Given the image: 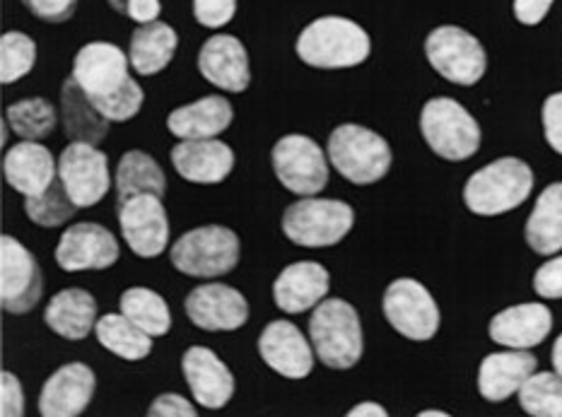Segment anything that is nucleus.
<instances>
[{
    "instance_id": "9d476101",
    "label": "nucleus",
    "mask_w": 562,
    "mask_h": 417,
    "mask_svg": "<svg viewBox=\"0 0 562 417\" xmlns=\"http://www.w3.org/2000/svg\"><path fill=\"white\" fill-rule=\"evenodd\" d=\"M271 162L278 181L297 195H316L326 189L328 183V162L319 143L310 136H292L280 138L273 145Z\"/></svg>"
},
{
    "instance_id": "f704fd0d",
    "label": "nucleus",
    "mask_w": 562,
    "mask_h": 417,
    "mask_svg": "<svg viewBox=\"0 0 562 417\" xmlns=\"http://www.w3.org/2000/svg\"><path fill=\"white\" fill-rule=\"evenodd\" d=\"M80 207L72 203L68 195L64 181L56 177V181L48 187L44 193L36 195H24V213L32 219L34 225L54 229L70 223L72 217L78 215Z\"/></svg>"
},
{
    "instance_id": "4468645a",
    "label": "nucleus",
    "mask_w": 562,
    "mask_h": 417,
    "mask_svg": "<svg viewBox=\"0 0 562 417\" xmlns=\"http://www.w3.org/2000/svg\"><path fill=\"white\" fill-rule=\"evenodd\" d=\"M121 256L116 237L97 223H78L68 227L56 247V263L68 273L106 271Z\"/></svg>"
},
{
    "instance_id": "c9c22d12",
    "label": "nucleus",
    "mask_w": 562,
    "mask_h": 417,
    "mask_svg": "<svg viewBox=\"0 0 562 417\" xmlns=\"http://www.w3.org/2000/svg\"><path fill=\"white\" fill-rule=\"evenodd\" d=\"M519 406L531 417H562V376L533 372L519 388Z\"/></svg>"
},
{
    "instance_id": "c03bdc74",
    "label": "nucleus",
    "mask_w": 562,
    "mask_h": 417,
    "mask_svg": "<svg viewBox=\"0 0 562 417\" xmlns=\"http://www.w3.org/2000/svg\"><path fill=\"white\" fill-rule=\"evenodd\" d=\"M543 133L548 145L562 155V92H555L543 102Z\"/></svg>"
},
{
    "instance_id": "6ab92c4d",
    "label": "nucleus",
    "mask_w": 562,
    "mask_h": 417,
    "mask_svg": "<svg viewBox=\"0 0 562 417\" xmlns=\"http://www.w3.org/2000/svg\"><path fill=\"white\" fill-rule=\"evenodd\" d=\"M199 70L207 82L232 94L244 92L251 82L247 46L232 34H215L201 46Z\"/></svg>"
},
{
    "instance_id": "72a5a7b5",
    "label": "nucleus",
    "mask_w": 562,
    "mask_h": 417,
    "mask_svg": "<svg viewBox=\"0 0 562 417\" xmlns=\"http://www.w3.org/2000/svg\"><path fill=\"white\" fill-rule=\"evenodd\" d=\"M5 121L18 138L44 140L54 133L58 124V112L44 97H30V100H20L8 106Z\"/></svg>"
},
{
    "instance_id": "39448f33",
    "label": "nucleus",
    "mask_w": 562,
    "mask_h": 417,
    "mask_svg": "<svg viewBox=\"0 0 562 417\" xmlns=\"http://www.w3.org/2000/svg\"><path fill=\"white\" fill-rule=\"evenodd\" d=\"M420 133L430 150L449 162L471 159L481 147V126L451 97H435L420 112Z\"/></svg>"
},
{
    "instance_id": "20e7f679",
    "label": "nucleus",
    "mask_w": 562,
    "mask_h": 417,
    "mask_svg": "<svg viewBox=\"0 0 562 417\" xmlns=\"http://www.w3.org/2000/svg\"><path fill=\"white\" fill-rule=\"evenodd\" d=\"M326 155L331 165L344 174L350 183L370 187L382 181L391 169V147L379 133L358 126L344 124L328 136Z\"/></svg>"
},
{
    "instance_id": "9b49d317",
    "label": "nucleus",
    "mask_w": 562,
    "mask_h": 417,
    "mask_svg": "<svg viewBox=\"0 0 562 417\" xmlns=\"http://www.w3.org/2000/svg\"><path fill=\"white\" fill-rule=\"evenodd\" d=\"M58 179L64 181L68 195L80 211L92 207L112 189V174H109V159L97 145L70 140L58 157Z\"/></svg>"
},
{
    "instance_id": "58836bf2",
    "label": "nucleus",
    "mask_w": 562,
    "mask_h": 417,
    "mask_svg": "<svg viewBox=\"0 0 562 417\" xmlns=\"http://www.w3.org/2000/svg\"><path fill=\"white\" fill-rule=\"evenodd\" d=\"M237 12V0H193V18L201 27L220 30L232 22Z\"/></svg>"
},
{
    "instance_id": "cd10ccee",
    "label": "nucleus",
    "mask_w": 562,
    "mask_h": 417,
    "mask_svg": "<svg viewBox=\"0 0 562 417\" xmlns=\"http://www.w3.org/2000/svg\"><path fill=\"white\" fill-rule=\"evenodd\" d=\"M179 46V34L175 27H169L167 22H148L140 24L138 30H133L131 44H128V58L131 68L143 78L157 76L162 72L177 54Z\"/></svg>"
},
{
    "instance_id": "6e6552de",
    "label": "nucleus",
    "mask_w": 562,
    "mask_h": 417,
    "mask_svg": "<svg viewBox=\"0 0 562 417\" xmlns=\"http://www.w3.org/2000/svg\"><path fill=\"white\" fill-rule=\"evenodd\" d=\"M425 56L439 76L461 88H471L483 80L487 68L483 44L471 32L454 24H442L430 32L425 40Z\"/></svg>"
},
{
    "instance_id": "4be33fe9",
    "label": "nucleus",
    "mask_w": 562,
    "mask_h": 417,
    "mask_svg": "<svg viewBox=\"0 0 562 417\" xmlns=\"http://www.w3.org/2000/svg\"><path fill=\"white\" fill-rule=\"evenodd\" d=\"M331 278L316 261H300L280 271L273 282V300L280 312L304 314L326 300Z\"/></svg>"
},
{
    "instance_id": "c85d7f7f",
    "label": "nucleus",
    "mask_w": 562,
    "mask_h": 417,
    "mask_svg": "<svg viewBox=\"0 0 562 417\" xmlns=\"http://www.w3.org/2000/svg\"><path fill=\"white\" fill-rule=\"evenodd\" d=\"M60 121H64V131L70 140H82L100 145L112 121L104 119L90 100V94L85 92L78 80L68 76V80L60 88Z\"/></svg>"
},
{
    "instance_id": "a878e982",
    "label": "nucleus",
    "mask_w": 562,
    "mask_h": 417,
    "mask_svg": "<svg viewBox=\"0 0 562 417\" xmlns=\"http://www.w3.org/2000/svg\"><path fill=\"white\" fill-rule=\"evenodd\" d=\"M235 119V109L220 94L201 97L167 116V128L179 140H205L225 133Z\"/></svg>"
},
{
    "instance_id": "423d86ee",
    "label": "nucleus",
    "mask_w": 562,
    "mask_h": 417,
    "mask_svg": "<svg viewBox=\"0 0 562 417\" xmlns=\"http://www.w3.org/2000/svg\"><path fill=\"white\" fill-rule=\"evenodd\" d=\"M352 225H356V211L334 199H302L288 205L283 213V235L307 249L336 247L350 235Z\"/></svg>"
},
{
    "instance_id": "ea45409f",
    "label": "nucleus",
    "mask_w": 562,
    "mask_h": 417,
    "mask_svg": "<svg viewBox=\"0 0 562 417\" xmlns=\"http://www.w3.org/2000/svg\"><path fill=\"white\" fill-rule=\"evenodd\" d=\"M22 3L34 18L52 24L68 22L78 8V0H22Z\"/></svg>"
},
{
    "instance_id": "ddd939ff",
    "label": "nucleus",
    "mask_w": 562,
    "mask_h": 417,
    "mask_svg": "<svg viewBox=\"0 0 562 417\" xmlns=\"http://www.w3.org/2000/svg\"><path fill=\"white\" fill-rule=\"evenodd\" d=\"M44 280L34 256L15 237L0 239V302L8 314H27L42 300Z\"/></svg>"
},
{
    "instance_id": "dca6fc26",
    "label": "nucleus",
    "mask_w": 562,
    "mask_h": 417,
    "mask_svg": "<svg viewBox=\"0 0 562 417\" xmlns=\"http://www.w3.org/2000/svg\"><path fill=\"white\" fill-rule=\"evenodd\" d=\"M259 354L276 374L285 379H304L314 370V348L302 330L285 318L271 322L261 330Z\"/></svg>"
},
{
    "instance_id": "f3484780",
    "label": "nucleus",
    "mask_w": 562,
    "mask_h": 417,
    "mask_svg": "<svg viewBox=\"0 0 562 417\" xmlns=\"http://www.w3.org/2000/svg\"><path fill=\"white\" fill-rule=\"evenodd\" d=\"M181 372L201 408L220 410L235 396V376L213 350L203 346L189 348L181 358Z\"/></svg>"
},
{
    "instance_id": "37998d69",
    "label": "nucleus",
    "mask_w": 562,
    "mask_h": 417,
    "mask_svg": "<svg viewBox=\"0 0 562 417\" xmlns=\"http://www.w3.org/2000/svg\"><path fill=\"white\" fill-rule=\"evenodd\" d=\"M0 415L3 417H22L24 415L22 384L12 372L0 374Z\"/></svg>"
},
{
    "instance_id": "8fccbe9b",
    "label": "nucleus",
    "mask_w": 562,
    "mask_h": 417,
    "mask_svg": "<svg viewBox=\"0 0 562 417\" xmlns=\"http://www.w3.org/2000/svg\"><path fill=\"white\" fill-rule=\"evenodd\" d=\"M420 417H449L445 410H423Z\"/></svg>"
},
{
    "instance_id": "2f4dec72",
    "label": "nucleus",
    "mask_w": 562,
    "mask_h": 417,
    "mask_svg": "<svg viewBox=\"0 0 562 417\" xmlns=\"http://www.w3.org/2000/svg\"><path fill=\"white\" fill-rule=\"evenodd\" d=\"M94 334L97 340L121 360L138 362L153 352V336H148L143 328L133 324L124 312L102 316L94 326Z\"/></svg>"
},
{
    "instance_id": "1a4fd4ad",
    "label": "nucleus",
    "mask_w": 562,
    "mask_h": 417,
    "mask_svg": "<svg viewBox=\"0 0 562 417\" xmlns=\"http://www.w3.org/2000/svg\"><path fill=\"white\" fill-rule=\"evenodd\" d=\"M382 309L396 334L408 340H430L439 330V306L425 285L413 278H398L384 292Z\"/></svg>"
},
{
    "instance_id": "a19ab883",
    "label": "nucleus",
    "mask_w": 562,
    "mask_h": 417,
    "mask_svg": "<svg viewBox=\"0 0 562 417\" xmlns=\"http://www.w3.org/2000/svg\"><path fill=\"white\" fill-rule=\"evenodd\" d=\"M533 290L543 300H562V256H555L536 271Z\"/></svg>"
},
{
    "instance_id": "f03ea898",
    "label": "nucleus",
    "mask_w": 562,
    "mask_h": 417,
    "mask_svg": "<svg viewBox=\"0 0 562 417\" xmlns=\"http://www.w3.org/2000/svg\"><path fill=\"white\" fill-rule=\"evenodd\" d=\"M533 171L517 157H499L467 181L463 203L473 215L495 217L515 211L531 195Z\"/></svg>"
},
{
    "instance_id": "412c9836",
    "label": "nucleus",
    "mask_w": 562,
    "mask_h": 417,
    "mask_svg": "<svg viewBox=\"0 0 562 417\" xmlns=\"http://www.w3.org/2000/svg\"><path fill=\"white\" fill-rule=\"evenodd\" d=\"M553 328V314L543 304H517L509 306V309L499 312L493 316L491 328V340L503 348L512 350H529L541 346V342L551 336Z\"/></svg>"
},
{
    "instance_id": "49530a36",
    "label": "nucleus",
    "mask_w": 562,
    "mask_h": 417,
    "mask_svg": "<svg viewBox=\"0 0 562 417\" xmlns=\"http://www.w3.org/2000/svg\"><path fill=\"white\" fill-rule=\"evenodd\" d=\"M555 0H515V18L517 22L527 24V27H536L546 20L551 12Z\"/></svg>"
},
{
    "instance_id": "473e14b6",
    "label": "nucleus",
    "mask_w": 562,
    "mask_h": 417,
    "mask_svg": "<svg viewBox=\"0 0 562 417\" xmlns=\"http://www.w3.org/2000/svg\"><path fill=\"white\" fill-rule=\"evenodd\" d=\"M121 312L153 338L167 336L172 328V314H169L167 302L148 288H128L121 294Z\"/></svg>"
},
{
    "instance_id": "f8f14e48",
    "label": "nucleus",
    "mask_w": 562,
    "mask_h": 417,
    "mask_svg": "<svg viewBox=\"0 0 562 417\" xmlns=\"http://www.w3.org/2000/svg\"><path fill=\"white\" fill-rule=\"evenodd\" d=\"M119 225L131 251L140 259H157L169 244V217L155 193L133 195L119 205Z\"/></svg>"
},
{
    "instance_id": "bb28decb",
    "label": "nucleus",
    "mask_w": 562,
    "mask_h": 417,
    "mask_svg": "<svg viewBox=\"0 0 562 417\" xmlns=\"http://www.w3.org/2000/svg\"><path fill=\"white\" fill-rule=\"evenodd\" d=\"M46 326L66 340H82L97 326V302L90 292L68 288L54 294L44 312Z\"/></svg>"
},
{
    "instance_id": "393cba45",
    "label": "nucleus",
    "mask_w": 562,
    "mask_h": 417,
    "mask_svg": "<svg viewBox=\"0 0 562 417\" xmlns=\"http://www.w3.org/2000/svg\"><path fill=\"white\" fill-rule=\"evenodd\" d=\"M539 370V360L529 350L493 352L481 362L479 394L491 403H503L519 394L524 382Z\"/></svg>"
},
{
    "instance_id": "a18cd8bd",
    "label": "nucleus",
    "mask_w": 562,
    "mask_h": 417,
    "mask_svg": "<svg viewBox=\"0 0 562 417\" xmlns=\"http://www.w3.org/2000/svg\"><path fill=\"white\" fill-rule=\"evenodd\" d=\"M148 415L150 417H195L199 415V410H195L184 396L162 394L150 403Z\"/></svg>"
},
{
    "instance_id": "79ce46f5",
    "label": "nucleus",
    "mask_w": 562,
    "mask_h": 417,
    "mask_svg": "<svg viewBox=\"0 0 562 417\" xmlns=\"http://www.w3.org/2000/svg\"><path fill=\"white\" fill-rule=\"evenodd\" d=\"M106 3L112 5L119 15H124L138 24L160 20V12H162L160 0H106Z\"/></svg>"
},
{
    "instance_id": "b1692460",
    "label": "nucleus",
    "mask_w": 562,
    "mask_h": 417,
    "mask_svg": "<svg viewBox=\"0 0 562 417\" xmlns=\"http://www.w3.org/2000/svg\"><path fill=\"white\" fill-rule=\"evenodd\" d=\"M172 165L191 183H223L235 169V153L223 140H181L172 147Z\"/></svg>"
},
{
    "instance_id": "aec40b11",
    "label": "nucleus",
    "mask_w": 562,
    "mask_h": 417,
    "mask_svg": "<svg viewBox=\"0 0 562 417\" xmlns=\"http://www.w3.org/2000/svg\"><path fill=\"white\" fill-rule=\"evenodd\" d=\"M97 379L88 364L70 362L46 379L40 396L44 417H78L88 410Z\"/></svg>"
},
{
    "instance_id": "f257e3e1",
    "label": "nucleus",
    "mask_w": 562,
    "mask_h": 417,
    "mask_svg": "<svg viewBox=\"0 0 562 417\" xmlns=\"http://www.w3.org/2000/svg\"><path fill=\"white\" fill-rule=\"evenodd\" d=\"M295 52L300 60L322 70L356 68L370 58L372 42L358 22L326 15L310 22L297 36Z\"/></svg>"
},
{
    "instance_id": "c756f323",
    "label": "nucleus",
    "mask_w": 562,
    "mask_h": 417,
    "mask_svg": "<svg viewBox=\"0 0 562 417\" xmlns=\"http://www.w3.org/2000/svg\"><path fill=\"white\" fill-rule=\"evenodd\" d=\"M524 235L536 253L553 256L562 251V181L551 183L536 199Z\"/></svg>"
},
{
    "instance_id": "5701e85b",
    "label": "nucleus",
    "mask_w": 562,
    "mask_h": 417,
    "mask_svg": "<svg viewBox=\"0 0 562 417\" xmlns=\"http://www.w3.org/2000/svg\"><path fill=\"white\" fill-rule=\"evenodd\" d=\"M3 174L10 189L22 195L44 193L58 177V162L40 140L12 145L3 157Z\"/></svg>"
},
{
    "instance_id": "4c0bfd02",
    "label": "nucleus",
    "mask_w": 562,
    "mask_h": 417,
    "mask_svg": "<svg viewBox=\"0 0 562 417\" xmlns=\"http://www.w3.org/2000/svg\"><path fill=\"white\" fill-rule=\"evenodd\" d=\"M92 104L100 109V114L109 121H116V124H124V121H131L133 116H138L143 109V88L136 80H126L119 90L109 92L104 97H90Z\"/></svg>"
},
{
    "instance_id": "2eb2a0df",
    "label": "nucleus",
    "mask_w": 562,
    "mask_h": 417,
    "mask_svg": "<svg viewBox=\"0 0 562 417\" xmlns=\"http://www.w3.org/2000/svg\"><path fill=\"white\" fill-rule=\"evenodd\" d=\"M187 316L193 326L207 334H223V330H239L249 318V302L235 288L223 282H205L189 292L184 302Z\"/></svg>"
},
{
    "instance_id": "0eeeda50",
    "label": "nucleus",
    "mask_w": 562,
    "mask_h": 417,
    "mask_svg": "<svg viewBox=\"0 0 562 417\" xmlns=\"http://www.w3.org/2000/svg\"><path fill=\"white\" fill-rule=\"evenodd\" d=\"M239 237L220 225H205L181 235L169 251V259L179 273L189 278H220L239 263Z\"/></svg>"
},
{
    "instance_id": "de8ad7c7",
    "label": "nucleus",
    "mask_w": 562,
    "mask_h": 417,
    "mask_svg": "<svg viewBox=\"0 0 562 417\" xmlns=\"http://www.w3.org/2000/svg\"><path fill=\"white\" fill-rule=\"evenodd\" d=\"M386 408L379 406V403H360V406L350 408L348 417H386Z\"/></svg>"
},
{
    "instance_id": "09e8293b",
    "label": "nucleus",
    "mask_w": 562,
    "mask_h": 417,
    "mask_svg": "<svg viewBox=\"0 0 562 417\" xmlns=\"http://www.w3.org/2000/svg\"><path fill=\"white\" fill-rule=\"evenodd\" d=\"M551 360H553V370L562 376V334H560V338L555 340V346H553V354H551Z\"/></svg>"
},
{
    "instance_id": "a211bd4d",
    "label": "nucleus",
    "mask_w": 562,
    "mask_h": 417,
    "mask_svg": "<svg viewBox=\"0 0 562 417\" xmlns=\"http://www.w3.org/2000/svg\"><path fill=\"white\" fill-rule=\"evenodd\" d=\"M128 64L131 58L116 44L90 42L76 54L70 76L90 97H104L131 78Z\"/></svg>"
},
{
    "instance_id": "7c9ffc66",
    "label": "nucleus",
    "mask_w": 562,
    "mask_h": 417,
    "mask_svg": "<svg viewBox=\"0 0 562 417\" xmlns=\"http://www.w3.org/2000/svg\"><path fill=\"white\" fill-rule=\"evenodd\" d=\"M165 191H167L165 171L160 165H157V159L153 155L143 150H128L119 159V167H116L119 205L140 193H155L162 199Z\"/></svg>"
},
{
    "instance_id": "e433bc0d",
    "label": "nucleus",
    "mask_w": 562,
    "mask_h": 417,
    "mask_svg": "<svg viewBox=\"0 0 562 417\" xmlns=\"http://www.w3.org/2000/svg\"><path fill=\"white\" fill-rule=\"evenodd\" d=\"M36 64V44L24 32H5L0 40V78L3 84L22 80Z\"/></svg>"
},
{
    "instance_id": "7ed1b4c3",
    "label": "nucleus",
    "mask_w": 562,
    "mask_h": 417,
    "mask_svg": "<svg viewBox=\"0 0 562 417\" xmlns=\"http://www.w3.org/2000/svg\"><path fill=\"white\" fill-rule=\"evenodd\" d=\"M310 340L328 370H352L364 352L362 324L356 306L344 300H324L310 318Z\"/></svg>"
}]
</instances>
